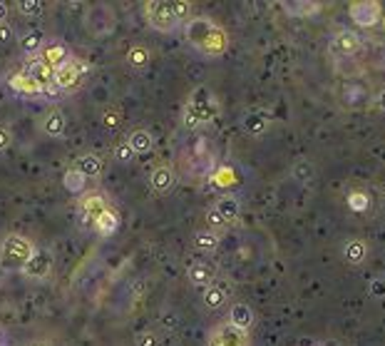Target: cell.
I'll return each instance as SVG.
<instances>
[{
	"mask_svg": "<svg viewBox=\"0 0 385 346\" xmlns=\"http://www.w3.org/2000/svg\"><path fill=\"white\" fill-rule=\"evenodd\" d=\"M65 125H68V117L60 108H50L45 112V117L40 120V130H43L48 137H63L65 135Z\"/></svg>",
	"mask_w": 385,
	"mask_h": 346,
	"instance_id": "16",
	"label": "cell"
},
{
	"mask_svg": "<svg viewBox=\"0 0 385 346\" xmlns=\"http://www.w3.org/2000/svg\"><path fill=\"white\" fill-rule=\"evenodd\" d=\"M291 177L296 179V182L301 184H308L313 177H316V167H313V162H308V159H296L291 167Z\"/></svg>",
	"mask_w": 385,
	"mask_h": 346,
	"instance_id": "29",
	"label": "cell"
},
{
	"mask_svg": "<svg viewBox=\"0 0 385 346\" xmlns=\"http://www.w3.org/2000/svg\"><path fill=\"white\" fill-rule=\"evenodd\" d=\"M8 85H10V90H13L15 95H20V98H25V100H38L40 95L45 93V85H40L38 80L28 73V70L13 73L8 78Z\"/></svg>",
	"mask_w": 385,
	"mask_h": 346,
	"instance_id": "12",
	"label": "cell"
},
{
	"mask_svg": "<svg viewBox=\"0 0 385 346\" xmlns=\"http://www.w3.org/2000/svg\"><path fill=\"white\" fill-rule=\"evenodd\" d=\"M35 252V244L25 234H5L0 242V272L3 274H18L25 267L30 257Z\"/></svg>",
	"mask_w": 385,
	"mask_h": 346,
	"instance_id": "3",
	"label": "cell"
},
{
	"mask_svg": "<svg viewBox=\"0 0 385 346\" xmlns=\"http://www.w3.org/2000/svg\"><path fill=\"white\" fill-rule=\"evenodd\" d=\"M184 40L189 48H194L204 58H219L229 48V35L226 30L209 15H191L184 23Z\"/></svg>",
	"mask_w": 385,
	"mask_h": 346,
	"instance_id": "1",
	"label": "cell"
},
{
	"mask_svg": "<svg viewBox=\"0 0 385 346\" xmlns=\"http://www.w3.org/2000/svg\"><path fill=\"white\" fill-rule=\"evenodd\" d=\"M231 294H234V284L229 279L219 277L216 282H211L209 287L201 292V304H204L209 312H219L226 304L231 302Z\"/></svg>",
	"mask_w": 385,
	"mask_h": 346,
	"instance_id": "9",
	"label": "cell"
},
{
	"mask_svg": "<svg viewBox=\"0 0 385 346\" xmlns=\"http://www.w3.org/2000/svg\"><path fill=\"white\" fill-rule=\"evenodd\" d=\"M229 324H234V327H239L241 332H249L251 327H254L256 317H254V309L249 307L246 302H234L229 309V319H226Z\"/></svg>",
	"mask_w": 385,
	"mask_h": 346,
	"instance_id": "20",
	"label": "cell"
},
{
	"mask_svg": "<svg viewBox=\"0 0 385 346\" xmlns=\"http://www.w3.org/2000/svg\"><path fill=\"white\" fill-rule=\"evenodd\" d=\"M376 105H378V110H383L385 112V88L376 95Z\"/></svg>",
	"mask_w": 385,
	"mask_h": 346,
	"instance_id": "42",
	"label": "cell"
},
{
	"mask_svg": "<svg viewBox=\"0 0 385 346\" xmlns=\"http://www.w3.org/2000/svg\"><path fill=\"white\" fill-rule=\"evenodd\" d=\"M348 15H351L353 23H358V28H373L381 20V3H373V0L351 3Z\"/></svg>",
	"mask_w": 385,
	"mask_h": 346,
	"instance_id": "13",
	"label": "cell"
},
{
	"mask_svg": "<svg viewBox=\"0 0 385 346\" xmlns=\"http://www.w3.org/2000/svg\"><path fill=\"white\" fill-rule=\"evenodd\" d=\"M125 142L130 145L135 154H147V152H152V150H154V137H152V132H149V130H144V127L132 130Z\"/></svg>",
	"mask_w": 385,
	"mask_h": 346,
	"instance_id": "23",
	"label": "cell"
},
{
	"mask_svg": "<svg viewBox=\"0 0 385 346\" xmlns=\"http://www.w3.org/2000/svg\"><path fill=\"white\" fill-rule=\"evenodd\" d=\"M43 43H45V38L40 30H28V33L20 35V50L28 55H38L40 48H43Z\"/></svg>",
	"mask_w": 385,
	"mask_h": 346,
	"instance_id": "28",
	"label": "cell"
},
{
	"mask_svg": "<svg viewBox=\"0 0 385 346\" xmlns=\"http://www.w3.org/2000/svg\"><path fill=\"white\" fill-rule=\"evenodd\" d=\"M206 222H209V229H211V232H216V234H219V229H224V227H226V224L221 222L219 214H216V209H214V207L206 209Z\"/></svg>",
	"mask_w": 385,
	"mask_h": 346,
	"instance_id": "38",
	"label": "cell"
},
{
	"mask_svg": "<svg viewBox=\"0 0 385 346\" xmlns=\"http://www.w3.org/2000/svg\"><path fill=\"white\" fill-rule=\"evenodd\" d=\"M20 274H23V279H28V282H45V279L53 274V252L45 247H35L33 257L25 262V267L20 269Z\"/></svg>",
	"mask_w": 385,
	"mask_h": 346,
	"instance_id": "7",
	"label": "cell"
},
{
	"mask_svg": "<svg viewBox=\"0 0 385 346\" xmlns=\"http://www.w3.org/2000/svg\"><path fill=\"white\" fill-rule=\"evenodd\" d=\"M368 294H371L373 299L385 297V279H383V277L371 279V284H368Z\"/></svg>",
	"mask_w": 385,
	"mask_h": 346,
	"instance_id": "37",
	"label": "cell"
},
{
	"mask_svg": "<svg viewBox=\"0 0 385 346\" xmlns=\"http://www.w3.org/2000/svg\"><path fill=\"white\" fill-rule=\"evenodd\" d=\"M241 127L249 135L258 137V135H263L271 127V115H268L266 110H251V112H246L244 120H241Z\"/></svg>",
	"mask_w": 385,
	"mask_h": 346,
	"instance_id": "21",
	"label": "cell"
},
{
	"mask_svg": "<svg viewBox=\"0 0 385 346\" xmlns=\"http://www.w3.org/2000/svg\"><path fill=\"white\" fill-rule=\"evenodd\" d=\"M100 122H102L107 130L120 127V122H122V112H120V108H105L102 115H100Z\"/></svg>",
	"mask_w": 385,
	"mask_h": 346,
	"instance_id": "34",
	"label": "cell"
},
{
	"mask_svg": "<svg viewBox=\"0 0 385 346\" xmlns=\"http://www.w3.org/2000/svg\"><path fill=\"white\" fill-rule=\"evenodd\" d=\"M95 232L100 234V237H112L115 232L120 229V214L115 212V207L110 204L107 209H105L102 214L97 217V222H95Z\"/></svg>",
	"mask_w": 385,
	"mask_h": 346,
	"instance_id": "24",
	"label": "cell"
},
{
	"mask_svg": "<svg viewBox=\"0 0 385 346\" xmlns=\"http://www.w3.org/2000/svg\"><path fill=\"white\" fill-rule=\"evenodd\" d=\"M10 145H13V132H10V127L0 125V152L10 150Z\"/></svg>",
	"mask_w": 385,
	"mask_h": 346,
	"instance_id": "39",
	"label": "cell"
},
{
	"mask_svg": "<svg viewBox=\"0 0 385 346\" xmlns=\"http://www.w3.org/2000/svg\"><path fill=\"white\" fill-rule=\"evenodd\" d=\"M107 207H110V202H107V197H105L102 192H90V194H85V197L80 199V204H78V219H80V224H83L85 229H93L95 222H97V217H100V214H102Z\"/></svg>",
	"mask_w": 385,
	"mask_h": 346,
	"instance_id": "8",
	"label": "cell"
},
{
	"mask_svg": "<svg viewBox=\"0 0 385 346\" xmlns=\"http://www.w3.org/2000/svg\"><path fill=\"white\" fill-rule=\"evenodd\" d=\"M115 23H117V18L110 5H90L85 13V28L93 38H105L107 33H112Z\"/></svg>",
	"mask_w": 385,
	"mask_h": 346,
	"instance_id": "5",
	"label": "cell"
},
{
	"mask_svg": "<svg viewBox=\"0 0 385 346\" xmlns=\"http://www.w3.org/2000/svg\"><path fill=\"white\" fill-rule=\"evenodd\" d=\"M135 346H159V334L157 332H139L135 337Z\"/></svg>",
	"mask_w": 385,
	"mask_h": 346,
	"instance_id": "36",
	"label": "cell"
},
{
	"mask_svg": "<svg viewBox=\"0 0 385 346\" xmlns=\"http://www.w3.org/2000/svg\"><path fill=\"white\" fill-rule=\"evenodd\" d=\"M346 202H348V207H351L353 212H358V214H363V212H368V209H371V197H368L363 189H351V192H348V197H346Z\"/></svg>",
	"mask_w": 385,
	"mask_h": 346,
	"instance_id": "30",
	"label": "cell"
},
{
	"mask_svg": "<svg viewBox=\"0 0 385 346\" xmlns=\"http://www.w3.org/2000/svg\"><path fill=\"white\" fill-rule=\"evenodd\" d=\"M361 50H363V40L358 38V33H353V30H338V33L331 38L333 58L348 60V58H353V55L361 53Z\"/></svg>",
	"mask_w": 385,
	"mask_h": 346,
	"instance_id": "11",
	"label": "cell"
},
{
	"mask_svg": "<svg viewBox=\"0 0 385 346\" xmlns=\"http://www.w3.org/2000/svg\"><path fill=\"white\" fill-rule=\"evenodd\" d=\"M149 60L152 55L144 45H130L127 53H125V63H127L132 70H144L147 65H149Z\"/></svg>",
	"mask_w": 385,
	"mask_h": 346,
	"instance_id": "25",
	"label": "cell"
},
{
	"mask_svg": "<svg viewBox=\"0 0 385 346\" xmlns=\"http://www.w3.org/2000/svg\"><path fill=\"white\" fill-rule=\"evenodd\" d=\"M368 252H371V249H368L366 239L353 237V239H348L346 247H343V262H346L348 267H361V264L368 259Z\"/></svg>",
	"mask_w": 385,
	"mask_h": 346,
	"instance_id": "18",
	"label": "cell"
},
{
	"mask_svg": "<svg viewBox=\"0 0 385 346\" xmlns=\"http://www.w3.org/2000/svg\"><path fill=\"white\" fill-rule=\"evenodd\" d=\"M174 182H176L174 169L167 167V164H159V167L152 169V174H149V187H152V192H154V194H167L172 187H174Z\"/></svg>",
	"mask_w": 385,
	"mask_h": 346,
	"instance_id": "17",
	"label": "cell"
},
{
	"mask_svg": "<svg viewBox=\"0 0 385 346\" xmlns=\"http://www.w3.org/2000/svg\"><path fill=\"white\" fill-rule=\"evenodd\" d=\"M28 73L33 75V78L38 80L40 85H45V88H48V85H53V80H55V70L50 68L48 63H43L40 58H35L33 63H30Z\"/></svg>",
	"mask_w": 385,
	"mask_h": 346,
	"instance_id": "27",
	"label": "cell"
},
{
	"mask_svg": "<svg viewBox=\"0 0 385 346\" xmlns=\"http://www.w3.org/2000/svg\"><path fill=\"white\" fill-rule=\"evenodd\" d=\"M18 13L25 15V18H40L45 13V3H40V0H20Z\"/></svg>",
	"mask_w": 385,
	"mask_h": 346,
	"instance_id": "32",
	"label": "cell"
},
{
	"mask_svg": "<svg viewBox=\"0 0 385 346\" xmlns=\"http://www.w3.org/2000/svg\"><path fill=\"white\" fill-rule=\"evenodd\" d=\"M194 249H199V252L204 254H211L219 249V234L211 232V229H199V232L194 234Z\"/></svg>",
	"mask_w": 385,
	"mask_h": 346,
	"instance_id": "26",
	"label": "cell"
},
{
	"mask_svg": "<svg viewBox=\"0 0 385 346\" xmlns=\"http://www.w3.org/2000/svg\"><path fill=\"white\" fill-rule=\"evenodd\" d=\"M383 25H385V23H383Z\"/></svg>",
	"mask_w": 385,
	"mask_h": 346,
	"instance_id": "44",
	"label": "cell"
},
{
	"mask_svg": "<svg viewBox=\"0 0 385 346\" xmlns=\"http://www.w3.org/2000/svg\"><path fill=\"white\" fill-rule=\"evenodd\" d=\"M8 15H10V5H8V3H3V0H0V25H3V23H8Z\"/></svg>",
	"mask_w": 385,
	"mask_h": 346,
	"instance_id": "41",
	"label": "cell"
},
{
	"mask_svg": "<svg viewBox=\"0 0 385 346\" xmlns=\"http://www.w3.org/2000/svg\"><path fill=\"white\" fill-rule=\"evenodd\" d=\"M13 40H15L13 25H10V23H3V25H0V43L8 45V43H13Z\"/></svg>",
	"mask_w": 385,
	"mask_h": 346,
	"instance_id": "40",
	"label": "cell"
},
{
	"mask_svg": "<svg viewBox=\"0 0 385 346\" xmlns=\"http://www.w3.org/2000/svg\"><path fill=\"white\" fill-rule=\"evenodd\" d=\"M85 182H88V179H85L75 167H70L68 172H65V189H68V192L80 194L85 189Z\"/></svg>",
	"mask_w": 385,
	"mask_h": 346,
	"instance_id": "31",
	"label": "cell"
},
{
	"mask_svg": "<svg viewBox=\"0 0 385 346\" xmlns=\"http://www.w3.org/2000/svg\"><path fill=\"white\" fill-rule=\"evenodd\" d=\"M33 346H50V342H45V339H35Z\"/></svg>",
	"mask_w": 385,
	"mask_h": 346,
	"instance_id": "43",
	"label": "cell"
},
{
	"mask_svg": "<svg viewBox=\"0 0 385 346\" xmlns=\"http://www.w3.org/2000/svg\"><path fill=\"white\" fill-rule=\"evenodd\" d=\"M221 103L209 88L199 85V88L191 90V95L186 98L184 108H181V120L189 130H196L201 125H209L219 117Z\"/></svg>",
	"mask_w": 385,
	"mask_h": 346,
	"instance_id": "2",
	"label": "cell"
},
{
	"mask_svg": "<svg viewBox=\"0 0 385 346\" xmlns=\"http://www.w3.org/2000/svg\"><path fill=\"white\" fill-rule=\"evenodd\" d=\"M144 20L149 23L152 30H159V33H172V30H176L181 23V20L176 18L174 3H159V0L144 3Z\"/></svg>",
	"mask_w": 385,
	"mask_h": 346,
	"instance_id": "4",
	"label": "cell"
},
{
	"mask_svg": "<svg viewBox=\"0 0 385 346\" xmlns=\"http://www.w3.org/2000/svg\"><path fill=\"white\" fill-rule=\"evenodd\" d=\"M75 169H78L85 179H95V177H100V174L105 172V159L100 157V154H95V152H85V154H80V157H78Z\"/></svg>",
	"mask_w": 385,
	"mask_h": 346,
	"instance_id": "19",
	"label": "cell"
},
{
	"mask_svg": "<svg viewBox=\"0 0 385 346\" xmlns=\"http://www.w3.org/2000/svg\"><path fill=\"white\" fill-rule=\"evenodd\" d=\"M186 279H189L191 287L206 289L211 282L219 279V269H216V264H211V262H191L189 269H186Z\"/></svg>",
	"mask_w": 385,
	"mask_h": 346,
	"instance_id": "14",
	"label": "cell"
},
{
	"mask_svg": "<svg viewBox=\"0 0 385 346\" xmlns=\"http://www.w3.org/2000/svg\"><path fill=\"white\" fill-rule=\"evenodd\" d=\"M112 154H115V159H117V162H122V164H130V162H135V157L137 154L132 152V147L127 142H117L112 147Z\"/></svg>",
	"mask_w": 385,
	"mask_h": 346,
	"instance_id": "35",
	"label": "cell"
},
{
	"mask_svg": "<svg viewBox=\"0 0 385 346\" xmlns=\"http://www.w3.org/2000/svg\"><path fill=\"white\" fill-rule=\"evenodd\" d=\"M88 70H90V65L85 63V60L70 58L68 63L60 65V68L55 70L53 88L55 90H73V88H78V85L85 80V75H88Z\"/></svg>",
	"mask_w": 385,
	"mask_h": 346,
	"instance_id": "6",
	"label": "cell"
},
{
	"mask_svg": "<svg viewBox=\"0 0 385 346\" xmlns=\"http://www.w3.org/2000/svg\"><path fill=\"white\" fill-rule=\"evenodd\" d=\"M209 346H249V332H241L234 324L221 322L209 332Z\"/></svg>",
	"mask_w": 385,
	"mask_h": 346,
	"instance_id": "10",
	"label": "cell"
},
{
	"mask_svg": "<svg viewBox=\"0 0 385 346\" xmlns=\"http://www.w3.org/2000/svg\"><path fill=\"white\" fill-rule=\"evenodd\" d=\"M283 10H286L288 15H313L321 10V5L318 3H283Z\"/></svg>",
	"mask_w": 385,
	"mask_h": 346,
	"instance_id": "33",
	"label": "cell"
},
{
	"mask_svg": "<svg viewBox=\"0 0 385 346\" xmlns=\"http://www.w3.org/2000/svg\"><path fill=\"white\" fill-rule=\"evenodd\" d=\"M214 209H216V214L221 217V222L229 227V224H234V222H239V217H241V204H239V199L236 197H219L214 202Z\"/></svg>",
	"mask_w": 385,
	"mask_h": 346,
	"instance_id": "22",
	"label": "cell"
},
{
	"mask_svg": "<svg viewBox=\"0 0 385 346\" xmlns=\"http://www.w3.org/2000/svg\"><path fill=\"white\" fill-rule=\"evenodd\" d=\"M38 58L43 60V63H48L53 70H58L60 65L68 63L73 55H70L68 45H65L63 40H45L43 48H40V53H38Z\"/></svg>",
	"mask_w": 385,
	"mask_h": 346,
	"instance_id": "15",
	"label": "cell"
}]
</instances>
